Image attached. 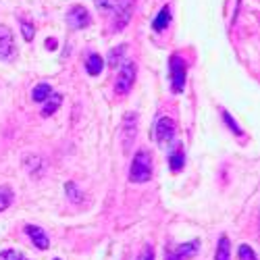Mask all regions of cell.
<instances>
[{
    "label": "cell",
    "instance_id": "6da1fadb",
    "mask_svg": "<svg viewBox=\"0 0 260 260\" xmlns=\"http://www.w3.org/2000/svg\"><path fill=\"white\" fill-rule=\"evenodd\" d=\"M94 5L102 15L113 17L115 31H121L129 23L134 13V0H94Z\"/></svg>",
    "mask_w": 260,
    "mask_h": 260
},
{
    "label": "cell",
    "instance_id": "7a4b0ae2",
    "mask_svg": "<svg viewBox=\"0 0 260 260\" xmlns=\"http://www.w3.org/2000/svg\"><path fill=\"white\" fill-rule=\"evenodd\" d=\"M152 179V154L148 150H140L136 152L132 160V169H129V181L132 183H146Z\"/></svg>",
    "mask_w": 260,
    "mask_h": 260
},
{
    "label": "cell",
    "instance_id": "3957f363",
    "mask_svg": "<svg viewBox=\"0 0 260 260\" xmlns=\"http://www.w3.org/2000/svg\"><path fill=\"white\" fill-rule=\"evenodd\" d=\"M169 71H171V90L173 94H181L185 90V60L179 54H173L169 60Z\"/></svg>",
    "mask_w": 260,
    "mask_h": 260
},
{
    "label": "cell",
    "instance_id": "277c9868",
    "mask_svg": "<svg viewBox=\"0 0 260 260\" xmlns=\"http://www.w3.org/2000/svg\"><path fill=\"white\" fill-rule=\"evenodd\" d=\"M136 75H138L136 64L132 60H125L119 75H117V79H115V94L123 96V94H127L129 90H132V85L136 81Z\"/></svg>",
    "mask_w": 260,
    "mask_h": 260
},
{
    "label": "cell",
    "instance_id": "5b68a950",
    "mask_svg": "<svg viewBox=\"0 0 260 260\" xmlns=\"http://www.w3.org/2000/svg\"><path fill=\"white\" fill-rule=\"evenodd\" d=\"M154 136H156V142L158 146H169L175 142V121L171 117H160L156 121V127H154Z\"/></svg>",
    "mask_w": 260,
    "mask_h": 260
},
{
    "label": "cell",
    "instance_id": "8992f818",
    "mask_svg": "<svg viewBox=\"0 0 260 260\" xmlns=\"http://www.w3.org/2000/svg\"><path fill=\"white\" fill-rule=\"evenodd\" d=\"M136 134H138V115L136 113H129V115H125L123 127H121V142H123V150H125V152L134 146Z\"/></svg>",
    "mask_w": 260,
    "mask_h": 260
},
{
    "label": "cell",
    "instance_id": "52a82bcc",
    "mask_svg": "<svg viewBox=\"0 0 260 260\" xmlns=\"http://www.w3.org/2000/svg\"><path fill=\"white\" fill-rule=\"evenodd\" d=\"M67 25L71 29H83V27H88L90 25V13L85 11V7H73L69 9L67 13Z\"/></svg>",
    "mask_w": 260,
    "mask_h": 260
},
{
    "label": "cell",
    "instance_id": "ba28073f",
    "mask_svg": "<svg viewBox=\"0 0 260 260\" xmlns=\"http://www.w3.org/2000/svg\"><path fill=\"white\" fill-rule=\"evenodd\" d=\"M17 54L15 38L7 27H0V60H11Z\"/></svg>",
    "mask_w": 260,
    "mask_h": 260
},
{
    "label": "cell",
    "instance_id": "9c48e42d",
    "mask_svg": "<svg viewBox=\"0 0 260 260\" xmlns=\"http://www.w3.org/2000/svg\"><path fill=\"white\" fill-rule=\"evenodd\" d=\"M200 250V242L198 240H193V242H187V244H181L177 246L175 250H171L167 254V260H187L191 256H196Z\"/></svg>",
    "mask_w": 260,
    "mask_h": 260
},
{
    "label": "cell",
    "instance_id": "30bf717a",
    "mask_svg": "<svg viewBox=\"0 0 260 260\" xmlns=\"http://www.w3.org/2000/svg\"><path fill=\"white\" fill-rule=\"evenodd\" d=\"M25 233L31 237V244H34L38 250H48V248H50L48 235L44 233V229H40L38 225H25Z\"/></svg>",
    "mask_w": 260,
    "mask_h": 260
},
{
    "label": "cell",
    "instance_id": "8fae6325",
    "mask_svg": "<svg viewBox=\"0 0 260 260\" xmlns=\"http://www.w3.org/2000/svg\"><path fill=\"white\" fill-rule=\"evenodd\" d=\"M185 165V154H183V148L179 146V142H173V150L169 154V167L173 173H179Z\"/></svg>",
    "mask_w": 260,
    "mask_h": 260
},
{
    "label": "cell",
    "instance_id": "7c38bea8",
    "mask_svg": "<svg viewBox=\"0 0 260 260\" xmlns=\"http://www.w3.org/2000/svg\"><path fill=\"white\" fill-rule=\"evenodd\" d=\"M60 102H62V96L56 94V92H52L44 102H42V111H40V115H42V117H52V115L58 111Z\"/></svg>",
    "mask_w": 260,
    "mask_h": 260
},
{
    "label": "cell",
    "instance_id": "4fadbf2b",
    "mask_svg": "<svg viewBox=\"0 0 260 260\" xmlns=\"http://www.w3.org/2000/svg\"><path fill=\"white\" fill-rule=\"evenodd\" d=\"M169 23H171V7L165 5V7L160 9V13L156 15L152 27H154V31H165V29L169 27Z\"/></svg>",
    "mask_w": 260,
    "mask_h": 260
},
{
    "label": "cell",
    "instance_id": "5bb4252c",
    "mask_svg": "<svg viewBox=\"0 0 260 260\" xmlns=\"http://www.w3.org/2000/svg\"><path fill=\"white\" fill-rule=\"evenodd\" d=\"M102 67H104V60L100 54H88V60H85V71H88L90 75H100L102 73Z\"/></svg>",
    "mask_w": 260,
    "mask_h": 260
},
{
    "label": "cell",
    "instance_id": "9a60e30c",
    "mask_svg": "<svg viewBox=\"0 0 260 260\" xmlns=\"http://www.w3.org/2000/svg\"><path fill=\"white\" fill-rule=\"evenodd\" d=\"M50 94H52L50 83H44V81H42V83H38L36 88L31 90V100H34V102H44Z\"/></svg>",
    "mask_w": 260,
    "mask_h": 260
},
{
    "label": "cell",
    "instance_id": "2e32d148",
    "mask_svg": "<svg viewBox=\"0 0 260 260\" xmlns=\"http://www.w3.org/2000/svg\"><path fill=\"white\" fill-rule=\"evenodd\" d=\"M229 254H231V244H229V237H227V235H221L219 246H216L214 260H229Z\"/></svg>",
    "mask_w": 260,
    "mask_h": 260
},
{
    "label": "cell",
    "instance_id": "e0dca14e",
    "mask_svg": "<svg viewBox=\"0 0 260 260\" xmlns=\"http://www.w3.org/2000/svg\"><path fill=\"white\" fill-rule=\"evenodd\" d=\"M13 202V189L9 185H0V212L7 210Z\"/></svg>",
    "mask_w": 260,
    "mask_h": 260
},
{
    "label": "cell",
    "instance_id": "ac0fdd59",
    "mask_svg": "<svg viewBox=\"0 0 260 260\" xmlns=\"http://www.w3.org/2000/svg\"><path fill=\"white\" fill-rule=\"evenodd\" d=\"M123 54H125V46L113 48L111 52H108V64H111V67H117L119 60H125V58H123Z\"/></svg>",
    "mask_w": 260,
    "mask_h": 260
},
{
    "label": "cell",
    "instance_id": "d6986e66",
    "mask_svg": "<svg viewBox=\"0 0 260 260\" xmlns=\"http://www.w3.org/2000/svg\"><path fill=\"white\" fill-rule=\"evenodd\" d=\"M221 117H223V121L229 125V129H231V132H233L235 136H242V129H240V125L235 123V119H233V117H231V115L225 111V108H221Z\"/></svg>",
    "mask_w": 260,
    "mask_h": 260
},
{
    "label": "cell",
    "instance_id": "ffe728a7",
    "mask_svg": "<svg viewBox=\"0 0 260 260\" xmlns=\"http://www.w3.org/2000/svg\"><path fill=\"white\" fill-rule=\"evenodd\" d=\"M237 256H240V260H256V254H254V250L248 244H242L240 246V250H237Z\"/></svg>",
    "mask_w": 260,
    "mask_h": 260
},
{
    "label": "cell",
    "instance_id": "44dd1931",
    "mask_svg": "<svg viewBox=\"0 0 260 260\" xmlns=\"http://www.w3.org/2000/svg\"><path fill=\"white\" fill-rule=\"evenodd\" d=\"M0 260H27L19 250H5L0 252Z\"/></svg>",
    "mask_w": 260,
    "mask_h": 260
},
{
    "label": "cell",
    "instance_id": "7402d4cb",
    "mask_svg": "<svg viewBox=\"0 0 260 260\" xmlns=\"http://www.w3.org/2000/svg\"><path fill=\"white\" fill-rule=\"evenodd\" d=\"M21 31H23V38L27 40V42H31L34 40V25L31 23H25V21H23V23H21Z\"/></svg>",
    "mask_w": 260,
    "mask_h": 260
},
{
    "label": "cell",
    "instance_id": "603a6c76",
    "mask_svg": "<svg viewBox=\"0 0 260 260\" xmlns=\"http://www.w3.org/2000/svg\"><path fill=\"white\" fill-rule=\"evenodd\" d=\"M138 260H154V250H152V246H144V250L140 252V256H138Z\"/></svg>",
    "mask_w": 260,
    "mask_h": 260
},
{
    "label": "cell",
    "instance_id": "cb8c5ba5",
    "mask_svg": "<svg viewBox=\"0 0 260 260\" xmlns=\"http://www.w3.org/2000/svg\"><path fill=\"white\" fill-rule=\"evenodd\" d=\"M67 191H69V200L71 202H81L79 189H75V183H67Z\"/></svg>",
    "mask_w": 260,
    "mask_h": 260
},
{
    "label": "cell",
    "instance_id": "d4e9b609",
    "mask_svg": "<svg viewBox=\"0 0 260 260\" xmlns=\"http://www.w3.org/2000/svg\"><path fill=\"white\" fill-rule=\"evenodd\" d=\"M48 48H50V50H54V48H56V42H54V40H52V38H50V40H48Z\"/></svg>",
    "mask_w": 260,
    "mask_h": 260
},
{
    "label": "cell",
    "instance_id": "484cf974",
    "mask_svg": "<svg viewBox=\"0 0 260 260\" xmlns=\"http://www.w3.org/2000/svg\"><path fill=\"white\" fill-rule=\"evenodd\" d=\"M52 260H60V258H52Z\"/></svg>",
    "mask_w": 260,
    "mask_h": 260
}]
</instances>
